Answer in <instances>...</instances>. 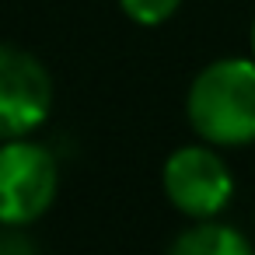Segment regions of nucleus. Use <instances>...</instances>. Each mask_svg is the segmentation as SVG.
Masks as SVG:
<instances>
[{"label":"nucleus","instance_id":"1","mask_svg":"<svg viewBox=\"0 0 255 255\" xmlns=\"http://www.w3.org/2000/svg\"><path fill=\"white\" fill-rule=\"evenodd\" d=\"M185 116L199 140L241 147L255 140V60L227 56L206 63L185 95Z\"/></svg>","mask_w":255,"mask_h":255},{"label":"nucleus","instance_id":"2","mask_svg":"<svg viewBox=\"0 0 255 255\" xmlns=\"http://www.w3.org/2000/svg\"><path fill=\"white\" fill-rule=\"evenodd\" d=\"M60 168L53 150L32 140L0 143V224L25 227L35 224L56 199Z\"/></svg>","mask_w":255,"mask_h":255},{"label":"nucleus","instance_id":"3","mask_svg":"<svg viewBox=\"0 0 255 255\" xmlns=\"http://www.w3.org/2000/svg\"><path fill=\"white\" fill-rule=\"evenodd\" d=\"M161 185L171 206L192 220H213L234 196L231 168L206 140L171 150L161 171Z\"/></svg>","mask_w":255,"mask_h":255},{"label":"nucleus","instance_id":"4","mask_svg":"<svg viewBox=\"0 0 255 255\" xmlns=\"http://www.w3.org/2000/svg\"><path fill=\"white\" fill-rule=\"evenodd\" d=\"M53 112L49 70L18 46H0V140H21Z\"/></svg>","mask_w":255,"mask_h":255},{"label":"nucleus","instance_id":"5","mask_svg":"<svg viewBox=\"0 0 255 255\" xmlns=\"http://www.w3.org/2000/svg\"><path fill=\"white\" fill-rule=\"evenodd\" d=\"M168 255H255L252 241L231 227V224H217V220H199L196 227L182 231Z\"/></svg>","mask_w":255,"mask_h":255},{"label":"nucleus","instance_id":"6","mask_svg":"<svg viewBox=\"0 0 255 255\" xmlns=\"http://www.w3.org/2000/svg\"><path fill=\"white\" fill-rule=\"evenodd\" d=\"M119 7L136 25H161L182 7V0H119Z\"/></svg>","mask_w":255,"mask_h":255},{"label":"nucleus","instance_id":"7","mask_svg":"<svg viewBox=\"0 0 255 255\" xmlns=\"http://www.w3.org/2000/svg\"><path fill=\"white\" fill-rule=\"evenodd\" d=\"M252 53H255V18H252Z\"/></svg>","mask_w":255,"mask_h":255}]
</instances>
